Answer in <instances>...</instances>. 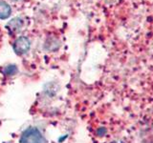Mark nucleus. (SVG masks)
Returning a JSON list of instances; mask_svg holds the SVG:
<instances>
[{
	"label": "nucleus",
	"mask_w": 153,
	"mask_h": 143,
	"mask_svg": "<svg viewBox=\"0 0 153 143\" xmlns=\"http://www.w3.org/2000/svg\"><path fill=\"white\" fill-rule=\"evenodd\" d=\"M20 142L21 143H45V139L38 129L29 128L22 133Z\"/></svg>",
	"instance_id": "nucleus-1"
},
{
	"label": "nucleus",
	"mask_w": 153,
	"mask_h": 143,
	"mask_svg": "<svg viewBox=\"0 0 153 143\" xmlns=\"http://www.w3.org/2000/svg\"><path fill=\"white\" fill-rule=\"evenodd\" d=\"M30 40L25 36H21L17 38L13 43V50L17 55H24L30 50Z\"/></svg>",
	"instance_id": "nucleus-2"
},
{
	"label": "nucleus",
	"mask_w": 153,
	"mask_h": 143,
	"mask_svg": "<svg viewBox=\"0 0 153 143\" xmlns=\"http://www.w3.org/2000/svg\"><path fill=\"white\" fill-rule=\"evenodd\" d=\"M21 27H22V20L19 17H16L12 19V20L9 21V23L7 24V29L12 32H17Z\"/></svg>",
	"instance_id": "nucleus-3"
},
{
	"label": "nucleus",
	"mask_w": 153,
	"mask_h": 143,
	"mask_svg": "<svg viewBox=\"0 0 153 143\" xmlns=\"http://www.w3.org/2000/svg\"><path fill=\"white\" fill-rule=\"evenodd\" d=\"M12 10L9 4L5 1H0V19H6L11 15Z\"/></svg>",
	"instance_id": "nucleus-4"
},
{
	"label": "nucleus",
	"mask_w": 153,
	"mask_h": 143,
	"mask_svg": "<svg viewBox=\"0 0 153 143\" xmlns=\"http://www.w3.org/2000/svg\"><path fill=\"white\" fill-rule=\"evenodd\" d=\"M16 66H8L6 69H5L4 73H6L8 74H13L14 73H16Z\"/></svg>",
	"instance_id": "nucleus-5"
},
{
	"label": "nucleus",
	"mask_w": 153,
	"mask_h": 143,
	"mask_svg": "<svg viewBox=\"0 0 153 143\" xmlns=\"http://www.w3.org/2000/svg\"><path fill=\"white\" fill-rule=\"evenodd\" d=\"M111 143H123V142H121V141H114V142H111Z\"/></svg>",
	"instance_id": "nucleus-6"
},
{
	"label": "nucleus",
	"mask_w": 153,
	"mask_h": 143,
	"mask_svg": "<svg viewBox=\"0 0 153 143\" xmlns=\"http://www.w3.org/2000/svg\"><path fill=\"white\" fill-rule=\"evenodd\" d=\"M13 1H20V0H13Z\"/></svg>",
	"instance_id": "nucleus-7"
}]
</instances>
